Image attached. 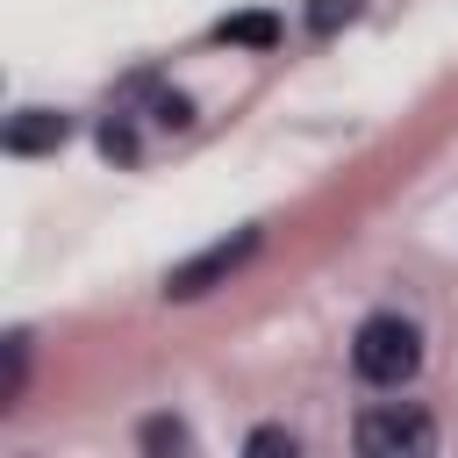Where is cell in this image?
<instances>
[{"label": "cell", "instance_id": "cell-3", "mask_svg": "<svg viewBox=\"0 0 458 458\" xmlns=\"http://www.w3.org/2000/svg\"><path fill=\"white\" fill-rule=\"evenodd\" d=\"M258 243H265V229H258V222H243L236 236H215L208 250H193L186 265H172V272H165V301H200L208 286H222L229 272H243V265L258 258Z\"/></svg>", "mask_w": 458, "mask_h": 458}, {"label": "cell", "instance_id": "cell-1", "mask_svg": "<svg viewBox=\"0 0 458 458\" xmlns=\"http://www.w3.org/2000/svg\"><path fill=\"white\" fill-rule=\"evenodd\" d=\"M351 372H358L365 386H408V379L422 372V329H415L408 315H394V308L365 315L358 336H351Z\"/></svg>", "mask_w": 458, "mask_h": 458}, {"label": "cell", "instance_id": "cell-9", "mask_svg": "<svg viewBox=\"0 0 458 458\" xmlns=\"http://www.w3.org/2000/svg\"><path fill=\"white\" fill-rule=\"evenodd\" d=\"M351 14H358V0H315L308 7V29L315 36H336V21H351Z\"/></svg>", "mask_w": 458, "mask_h": 458}, {"label": "cell", "instance_id": "cell-2", "mask_svg": "<svg viewBox=\"0 0 458 458\" xmlns=\"http://www.w3.org/2000/svg\"><path fill=\"white\" fill-rule=\"evenodd\" d=\"M351 444L365 451V458H429L437 451V422L415 408V401H379V408H365L358 415V429H351Z\"/></svg>", "mask_w": 458, "mask_h": 458}, {"label": "cell", "instance_id": "cell-6", "mask_svg": "<svg viewBox=\"0 0 458 458\" xmlns=\"http://www.w3.org/2000/svg\"><path fill=\"white\" fill-rule=\"evenodd\" d=\"M21 379H29V329L7 336V372H0V415L21 401Z\"/></svg>", "mask_w": 458, "mask_h": 458}, {"label": "cell", "instance_id": "cell-4", "mask_svg": "<svg viewBox=\"0 0 458 458\" xmlns=\"http://www.w3.org/2000/svg\"><path fill=\"white\" fill-rule=\"evenodd\" d=\"M72 136V114H57V107H21V114H7V150L14 157H36V150H57Z\"/></svg>", "mask_w": 458, "mask_h": 458}, {"label": "cell", "instance_id": "cell-7", "mask_svg": "<svg viewBox=\"0 0 458 458\" xmlns=\"http://www.w3.org/2000/svg\"><path fill=\"white\" fill-rule=\"evenodd\" d=\"M136 444H143V451H186V444H193V429H186V422H172V415H150V422L136 429Z\"/></svg>", "mask_w": 458, "mask_h": 458}, {"label": "cell", "instance_id": "cell-5", "mask_svg": "<svg viewBox=\"0 0 458 458\" xmlns=\"http://www.w3.org/2000/svg\"><path fill=\"white\" fill-rule=\"evenodd\" d=\"M215 36H222V43H243V50H272V43H279V14L250 7V14H229Z\"/></svg>", "mask_w": 458, "mask_h": 458}, {"label": "cell", "instance_id": "cell-8", "mask_svg": "<svg viewBox=\"0 0 458 458\" xmlns=\"http://www.w3.org/2000/svg\"><path fill=\"white\" fill-rule=\"evenodd\" d=\"M243 451H250V458H293V451H301V437H293V429H279V422H265V429H250V437H243Z\"/></svg>", "mask_w": 458, "mask_h": 458}]
</instances>
